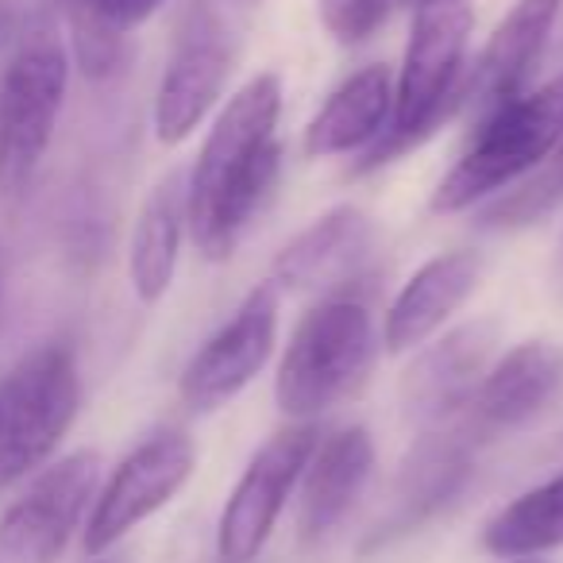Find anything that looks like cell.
<instances>
[{"mask_svg":"<svg viewBox=\"0 0 563 563\" xmlns=\"http://www.w3.org/2000/svg\"><path fill=\"white\" fill-rule=\"evenodd\" d=\"M413 12V32L394 81V117L386 132L363 151L355 174L378 170L401 151L424 143L452 117L455 104H463V86H467L463 63H467L475 12L467 0H429Z\"/></svg>","mask_w":563,"mask_h":563,"instance_id":"6da1fadb","label":"cell"},{"mask_svg":"<svg viewBox=\"0 0 563 563\" xmlns=\"http://www.w3.org/2000/svg\"><path fill=\"white\" fill-rule=\"evenodd\" d=\"M240 4H258V0H240Z\"/></svg>","mask_w":563,"mask_h":563,"instance_id":"484cf974","label":"cell"},{"mask_svg":"<svg viewBox=\"0 0 563 563\" xmlns=\"http://www.w3.org/2000/svg\"><path fill=\"white\" fill-rule=\"evenodd\" d=\"M563 140V74L486 112L460 163L432 194V212H463L529 178Z\"/></svg>","mask_w":563,"mask_h":563,"instance_id":"3957f363","label":"cell"},{"mask_svg":"<svg viewBox=\"0 0 563 563\" xmlns=\"http://www.w3.org/2000/svg\"><path fill=\"white\" fill-rule=\"evenodd\" d=\"M163 0H63L66 20L93 24L101 32H112L124 40L132 27H140Z\"/></svg>","mask_w":563,"mask_h":563,"instance_id":"603a6c76","label":"cell"},{"mask_svg":"<svg viewBox=\"0 0 563 563\" xmlns=\"http://www.w3.org/2000/svg\"><path fill=\"white\" fill-rule=\"evenodd\" d=\"M278 286L263 282L240 301L232 317L197 347V355L181 371L178 394L186 409L194 413H212L228 406L258 371L266 367L278 340Z\"/></svg>","mask_w":563,"mask_h":563,"instance_id":"ba28073f","label":"cell"},{"mask_svg":"<svg viewBox=\"0 0 563 563\" xmlns=\"http://www.w3.org/2000/svg\"><path fill=\"white\" fill-rule=\"evenodd\" d=\"M375 467V444L367 429H340L329 440H317L306 471H301L298 537L301 544H321L344 514L355 506Z\"/></svg>","mask_w":563,"mask_h":563,"instance_id":"e0dca14e","label":"cell"},{"mask_svg":"<svg viewBox=\"0 0 563 563\" xmlns=\"http://www.w3.org/2000/svg\"><path fill=\"white\" fill-rule=\"evenodd\" d=\"M235 70V43L224 20L212 12H194L189 24L181 27L174 55L166 63L163 78H158L155 93V135L158 143L174 147V143L189 140L212 104L220 101L228 78Z\"/></svg>","mask_w":563,"mask_h":563,"instance_id":"30bf717a","label":"cell"},{"mask_svg":"<svg viewBox=\"0 0 563 563\" xmlns=\"http://www.w3.org/2000/svg\"><path fill=\"white\" fill-rule=\"evenodd\" d=\"M498 344L494 324L475 321L463 329L448 332L440 344L421 352L413 367L401 378V406L417 424L432 429V424L455 421L475 398L478 383L490 371V352Z\"/></svg>","mask_w":563,"mask_h":563,"instance_id":"5bb4252c","label":"cell"},{"mask_svg":"<svg viewBox=\"0 0 563 563\" xmlns=\"http://www.w3.org/2000/svg\"><path fill=\"white\" fill-rule=\"evenodd\" d=\"M483 548L498 560H525L563 548V475L494 514L483 529Z\"/></svg>","mask_w":563,"mask_h":563,"instance_id":"44dd1931","label":"cell"},{"mask_svg":"<svg viewBox=\"0 0 563 563\" xmlns=\"http://www.w3.org/2000/svg\"><path fill=\"white\" fill-rule=\"evenodd\" d=\"M409 9H421V4H429V0H406Z\"/></svg>","mask_w":563,"mask_h":563,"instance_id":"d4e9b609","label":"cell"},{"mask_svg":"<svg viewBox=\"0 0 563 563\" xmlns=\"http://www.w3.org/2000/svg\"><path fill=\"white\" fill-rule=\"evenodd\" d=\"M483 258L475 251H448L437 255L401 286L383 324V344L390 355L413 352L444 329V321L475 294Z\"/></svg>","mask_w":563,"mask_h":563,"instance_id":"ac0fdd59","label":"cell"},{"mask_svg":"<svg viewBox=\"0 0 563 563\" xmlns=\"http://www.w3.org/2000/svg\"><path fill=\"white\" fill-rule=\"evenodd\" d=\"M563 398V347L529 340L506 352L478 383L475 398L463 409V424L478 440L525 429Z\"/></svg>","mask_w":563,"mask_h":563,"instance_id":"4fadbf2b","label":"cell"},{"mask_svg":"<svg viewBox=\"0 0 563 563\" xmlns=\"http://www.w3.org/2000/svg\"><path fill=\"white\" fill-rule=\"evenodd\" d=\"M560 12L563 0H517L506 12V20L486 40L483 55L467 70L463 104L475 112V120H483L486 112L501 109L506 101L529 89V78L537 70L540 55H544V43Z\"/></svg>","mask_w":563,"mask_h":563,"instance_id":"9a60e30c","label":"cell"},{"mask_svg":"<svg viewBox=\"0 0 563 563\" xmlns=\"http://www.w3.org/2000/svg\"><path fill=\"white\" fill-rule=\"evenodd\" d=\"M81 406V378L66 344L24 355L0 378V490L51 460Z\"/></svg>","mask_w":563,"mask_h":563,"instance_id":"5b68a950","label":"cell"},{"mask_svg":"<svg viewBox=\"0 0 563 563\" xmlns=\"http://www.w3.org/2000/svg\"><path fill=\"white\" fill-rule=\"evenodd\" d=\"M282 112V81L278 74L251 78L212 124L201 155L186 181V212L205 205L240 166H247L263 147L274 143V124Z\"/></svg>","mask_w":563,"mask_h":563,"instance_id":"2e32d148","label":"cell"},{"mask_svg":"<svg viewBox=\"0 0 563 563\" xmlns=\"http://www.w3.org/2000/svg\"><path fill=\"white\" fill-rule=\"evenodd\" d=\"M378 355L375 317L360 298H324L294 329L274 375V401L290 421L309 424L347 401Z\"/></svg>","mask_w":563,"mask_h":563,"instance_id":"7a4b0ae2","label":"cell"},{"mask_svg":"<svg viewBox=\"0 0 563 563\" xmlns=\"http://www.w3.org/2000/svg\"><path fill=\"white\" fill-rule=\"evenodd\" d=\"M181 232H186V181L178 174H170L143 201L132 232V251H128L132 290L143 306H155L170 290L174 271H178Z\"/></svg>","mask_w":563,"mask_h":563,"instance_id":"ffe728a7","label":"cell"},{"mask_svg":"<svg viewBox=\"0 0 563 563\" xmlns=\"http://www.w3.org/2000/svg\"><path fill=\"white\" fill-rule=\"evenodd\" d=\"M317 440L321 437H317L313 424H290V429L274 432L258 448L255 460L247 463V471L235 483V490L228 494L224 514H220L217 525L220 563L258 560L274 525H278L282 509H286V498L301 483V471H306Z\"/></svg>","mask_w":563,"mask_h":563,"instance_id":"8992f818","label":"cell"},{"mask_svg":"<svg viewBox=\"0 0 563 563\" xmlns=\"http://www.w3.org/2000/svg\"><path fill=\"white\" fill-rule=\"evenodd\" d=\"M70 58L55 27H35L0 70V194L24 197L55 140Z\"/></svg>","mask_w":563,"mask_h":563,"instance_id":"277c9868","label":"cell"},{"mask_svg":"<svg viewBox=\"0 0 563 563\" xmlns=\"http://www.w3.org/2000/svg\"><path fill=\"white\" fill-rule=\"evenodd\" d=\"M509 563H544L540 555H525V560H509Z\"/></svg>","mask_w":563,"mask_h":563,"instance_id":"cb8c5ba5","label":"cell"},{"mask_svg":"<svg viewBox=\"0 0 563 563\" xmlns=\"http://www.w3.org/2000/svg\"><path fill=\"white\" fill-rule=\"evenodd\" d=\"M194 440L186 432H155L151 440H143L104 483V490L93 498L86 525V552L101 555L117 544L120 537L135 529L140 521H147L151 514L174 501V494L189 483L194 475Z\"/></svg>","mask_w":563,"mask_h":563,"instance_id":"9c48e42d","label":"cell"},{"mask_svg":"<svg viewBox=\"0 0 563 563\" xmlns=\"http://www.w3.org/2000/svg\"><path fill=\"white\" fill-rule=\"evenodd\" d=\"M97 452H74L40 471L0 517V563H55L97 498Z\"/></svg>","mask_w":563,"mask_h":563,"instance_id":"52a82bcc","label":"cell"},{"mask_svg":"<svg viewBox=\"0 0 563 563\" xmlns=\"http://www.w3.org/2000/svg\"><path fill=\"white\" fill-rule=\"evenodd\" d=\"M483 440L463 424V417L444 424L424 429V437L409 448V455L401 460V471L394 478L390 509L383 514L378 529L371 532V544H390V540L413 532L417 525L429 521L437 509H444L455 494L463 490V483L475 471V448Z\"/></svg>","mask_w":563,"mask_h":563,"instance_id":"8fae6325","label":"cell"},{"mask_svg":"<svg viewBox=\"0 0 563 563\" xmlns=\"http://www.w3.org/2000/svg\"><path fill=\"white\" fill-rule=\"evenodd\" d=\"M394 0H321V20L340 43H363L383 27Z\"/></svg>","mask_w":563,"mask_h":563,"instance_id":"7402d4cb","label":"cell"},{"mask_svg":"<svg viewBox=\"0 0 563 563\" xmlns=\"http://www.w3.org/2000/svg\"><path fill=\"white\" fill-rule=\"evenodd\" d=\"M560 274H563V251H560Z\"/></svg>","mask_w":563,"mask_h":563,"instance_id":"4316f807","label":"cell"},{"mask_svg":"<svg viewBox=\"0 0 563 563\" xmlns=\"http://www.w3.org/2000/svg\"><path fill=\"white\" fill-rule=\"evenodd\" d=\"M371 255H375V224L367 212L340 205V209L317 217L306 232L294 235L274 258V286L278 290H306L347 298L363 278Z\"/></svg>","mask_w":563,"mask_h":563,"instance_id":"7c38bea8","label":"cell"},{"mask_svg":"<svg viewBox=\"0 0 563 563\" xmlns=\"http://www.w3.org/2000/svg\"><path fill=\"white\" fill-rule=\"evenodd\" d=\"M394 117V78L386 66L355 70L306 128V155L329 158L367 151Z\"/></svg>","mask_w":563,"mask_h":563,"instance_id":"d6986e66","label":"cell"}]
</instances>
